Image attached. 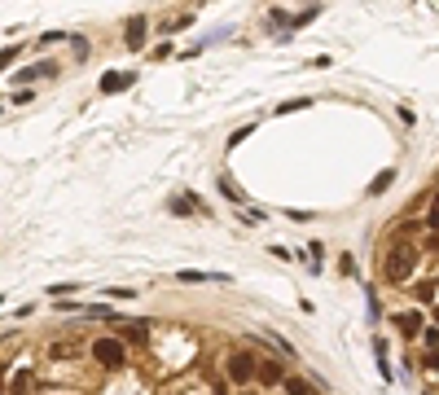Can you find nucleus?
Wrapping results in <instances>:
<instances>
[{"label": "nucleus", "mask_w": 439, "mask_h": 395, "mask_svg": "<svg viewBox=\"0 0 439 395\" xmlns=\"http://www.w3.org/2000/svg\"><path fill=\"white\" fill-rule=\"evenodd\" d=\"M14 57H18V49H5V53H0V70H5L9 62H14Z\"/></svg>", "instance_id": "20"}, {"label": "nucleus", "mask_w": 439, "mask_h": 395, "mask_svg": "<svg viewBox=\"0 0 439 395\" xmlns=\"http://www.w3.org/2000/svg\"><path fill=\"white\" fill-rule=\"evenodd\" d=\"M396 330L405 334V338L422 334V330H426V325H422V312H418V307H409V312H396Z\"/></svg>", "instance_id": "6"}, {"label": "nucleus", "mask_w": 439, "mask_h": 395, "mask_svg": "<svg viewBox=\"0 0 439 395\" xmlns=\"http://www.w3.org/2000/svg\"><path fill=\"white\" fill-rule=\"evenodd\" d=\"M422 338H426V347H431V352H439V325H426Z\"/></svg>", "instance_id": "19"}, {"label": "nucleus", "mask_w": 439, "mask_h": 395, "mask_svg": "<svg viewBox=\"0 0 439 395\" xmlns=\"http://www.w3.org/2000/svg\"><path fill=\"white\" fill-rule=\"evenodd\" d=\"M229 378L237 382V387L255 382V378H259V361H255L251 352H237V356H229Z\"/></svg>", "instance_id": "3"}, {"label": "nucleus", "mask_w": 439, "mask_h": 395, "mask_svg": "<svg viewBox=\"0 0 439 395\" xmlns=\"http://www.w3.org/2000/svg\"><path fill=\"white\" fill-rule=\"evenodd\" d=\"M435 325H439V307H435Z\"/></svg>", "instance_id": "22"}, {"label": "nucleus", "mask_w": 439, "mask_h": 395, "mask_svg": "<svg viewBox=\"0 0 439 395\" xmlns=\"http://www.w3.org/2000/svg\"><path fill=\"white\" fill-rule=\"evenodd\" d=\"M44 75H57V62H53V57H44V62H35V66H27V70H18L14 83H31V79H44Z\"/></svg>", "instance_id": "5"}, {"label": "nucleus", "mask_w": 439, "mask_h": 395, "mask_svg": "<svg viewBox=\"0 0 439 395\" xmlns=\"http://www.w3.org/2000/svg\"><path fill=\"white\" fill-rule=\"evenodd\" d=\"M127 49H145V18H132L127 22Z\"/></svg>", "instance_id": "9"}, {"label": "nucleus", "mask_w": 439, "mask_h": 395, "mask_svg": "<svg viewBox=\"0 0 439 395\" xmlns=\"http://www.w3.org/2000/svg\"><path fill=\"white\" fill-rule=\"evenodd\" d=\"M216 395H224V391H216Z\"/></svg>", "instance_id": "23"}, {"label": "nucleus", "mask_w": 439, "mask_h": 395, "mask_svg": "<svg viewBox=\"0 0 439 395\" xmlns=\"http://www.w3.org/2000/svg\"><path fill=\"white\" fill-rule=\"evenodd\" d=\"M27 387H31V374L22 369V374H14V395H27Z\"/></svg>", "instance_id": "18"}, {"label": "nucleus", "mask_w": 439, "mask_h": 395, "mask_svg": "<svg viewBox=\"0 0 439 395\" xmlns=\"http://www.w3.org/2000/svg\"><path fill=\"white\" fill-rule=\"evenodd\" d=\"M413 268H418V250H413V246H396V250L387 255V281H396V285L409 281Z\"/></svg>", "instance_id": "1"}, {"label": "nucleus", "mask_w": 439, "mask_h": 395, "mask_svg": "<svg viewBox=\"0 0 439 395\" xmlns=\"http://www.w3.org/2000/svg\"><path fill=\"white\" fill-rule=\"evenodd\" d=\"M176 281L198 285V281H229V277H224V272H198V268H181V272H176Z\"/></svg>", "instance_id": "8"}, {"label": "nucleus", "mask_w": 439, "mask_h": 395, "mask_svg": "<svg viewBox=\"0 0 439 395\" xmlns=\"http://www.w3.org/2000/svg\"><path fill=\"white\" fill-rule=\"evenodd\" d=\"M145 325H150V321H127V330H123V334H127L132 343H145V338H150V330H145Z\"/></svg>", "instance_id": "12"}, {"label": "nucleus", "mask_w": 439, "mask_h": 395, "mask_svg": "<svg viewBox=\"0 0 439 395\" xmlns=\"http://www.w3.org/2000/svg\"><path fill=\"white\" fill-rule=\"evenodd\" d=\"M422 224H426V229H435V233H439V194H435V202H431V211H426V220H422Z\"/></svg>", "instance_id": "16"}, {"label": "nucleus", "mask_w": 439, "mask_h": 395, "mask_svg": "<svg viewBox=\"0 0 439 395\" xmlns=\"http://www.w3.org/2000/svg\"><path fill=\"white\" fill-rule=\"evenodd\" d=\"M92 361L97 365H105V369H119L127 361V347H123V338H92Z\"/></svg>", "instance_id": "2"}, {"label": "nucleus", "mask_w": 439, "mask_h": 395, "mask_svg": "<svg viewBox=\"0 0 439 395\" xmlns=\"http://www.w3.org/2000/svg\"><path fill=\"white\" fill-rule=\"evenodd\" d=\"M132 70H105V75H101V92H105V97H114V92H123V88H132Z\"/></svg>", "instance_id": "4"}, {"label": "nucleus", "mask_w": 439, "mask_h": 395, "mask_svg": "<svg viewBox=\"0 0 439 395\" xmlns=\"http://www.w3.org/2000/svg\"><path fill=\"white\" fill-rule=\"evenodd\" d=\"M259 382H264V387H277V382H286V369H281V361H259Z\"/></svg>", "instance_id": "7"}, {"label": "nucleus", "mask_w": 439, "mask_h": 395, "mask_svg": "<svg viewBox=\"0 0 439 395\" xmlns=\"http://www.w3.org/2000/svg\"><path fill=\"white\" fill-rule=\"evenodd\" d=\"M220 194L229 198V202H246V194H242V189H237V185L229 181V176H224V181H220Z\"/></svg>", "instance_id": "14"}, {"label": "nucleus", "mask_w": 439, "mask_h": 395, "mask_svg": "<svg viewBox=\"0 0 439 395\" xmlns=\"http://www.w3.org/2000/svg\"><path fill=\"white\" fill-rule=\"evenodd\" d=\"M312 105V97H299V101H281L277 105V114H294V110H307Z\"/></svg>", "instance_id": "15"}, {"label": "nucleus", "mask_w": 439, "mask_h": 395, "mask_svg": "<svg viewBox=\"0 0 439 395\" xmlns=\"http://www.w3.org/2000/svg\"><path fill=\"white\" fill-rule=\"evenodd\" d=\"M281 387H286V395H312V382H303V378H286Z\"/></svg>", "instance_id": "13"}, {"label": "nucleus", "mask_w": 439, "mask_h": 395, "mask_svg": "<svg viewBox=\"0 0 439 395\" xmlns=\"http://www.w3.org/2000/svg\"><path fill=\"white\" fill-rule=\"evenodd\" d=\"M198 207V198H172V211L176 215H185V211H194Z\"/></svg>", "instance_id": "17"}, {"label": "nucleus", "mask_w": 439, "mask_h": 395, "mask_svg": "<svg viewBox=\"0 0 439 395\" xmlns=\"http://www.w3.org/2000/svg\"><path fill=\"white\" fill-rule=\"evenodd\" d=\"M0 395H5V391H0Z\"/></svg>", "instance_id": "24"}, {"label": "nucleus", "mask_w": 439, "mask_h": 395, "mask_svg": "<svg viewBox=\"0 0 439 395\" xmlns=\"http://www.w3.org/2000/svg\"><path fill=\"white\" fill-rule=\"evenodd\" d=\"M391 185H396V172H391V167H387V172H378V176H374V185H369V194L378 198V194H387V189H391Z\"/></svg>", "instance_id": "10"}, {"label": "nucleus", "mask_w": 439, "mask_h": 395, "mask_svg": "<svg viewBox=\"0 0 439 395\" xmlns=\"http://www.w3.org/2000/svg\"><path fill=\"white\" fill-rule=\"evenodd\" d=\"M321 9H325V5H307L303 14H294V18H290V27H307V22H316V18H321Z\"/></svg>", "instance_id": "11"}, {"label": "nucleus", "mask_w": 439, "mask_h": 395, "mask_svg": "<svg viewBox=\"0 0 439 395\" xmlns=\"http://www.w3.org/2000/svg\"><path fill=\"white\" fill-rule=\"evenodd\" d=\"M431 369H435V374H439V352H435V356H431Z\"/></svg>", "instance_id": "21"}]
</instances>
